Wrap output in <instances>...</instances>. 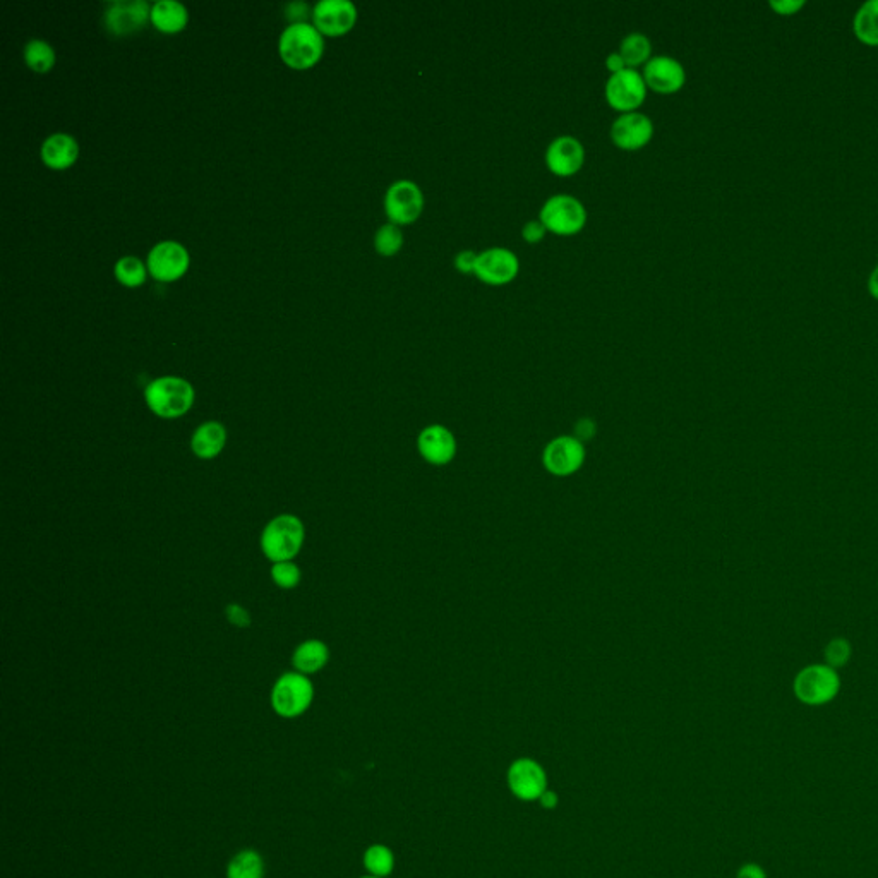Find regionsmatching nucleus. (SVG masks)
Here are the masks:
<instances>
[{"instance_id":"nucleus-1","label":"nucleus","mask_w":878,"mask_h":878,"mask_svg":"<svg viewBox=\"0 0 878 878\" xmlns=\"http://www.w3.org/2000/svg\"><path fill=\"white\" fill-rule=\"evenodd\" d=\"M196 391L187 379L179 376H162L146 386L145 400L148 409L162 419H179L193 409Z\"/></svg>"},{"instance_id":"nucleus-2","label":"nucleus","mask_w":878,"mask_h":878,"mask_svg":"<svg viewBox=\"0 0 878 878\" xmlns=\"http://www.w3.org/2000/svg\"><path fill=\"white\" fill-rule=\"evenodd\" d=\"M306 541V527L301 518L282 513L268 522L261 534V551L271 563L294 561Z\"/></svg>"},{"instance_id":"nucleus-3","label":"nucleus","mask_w":878,"mask_h":878,"mask_svg":"<svg viewBox=\"0 0 878 878\" xmlns=\"http://www.w3.org/2000/svg\"><path fill=\"white\" fill-rule=\"evenodd\" d=\"M278 50L287 66L302 71L313 67L321 59L325 42L316 26L309 23H292L283 30Z\"/></svg>"},{"instance_id":"nucleus-4","label":"nucleus","mask_w":878,"mask_h":878,"mask_svg":"<svg viewBox=\"0 0 878 878\" xmlns=\"http://www.w3.org/2000/svg\"><path fill=\"white\" fill-rule=\"evenodd\" d=\"M841 692V676L827 664H812L801 669L793 681L794 697L808 707H824Z\"/></svg>"},{"instance_id":"nucleus-5","label":"nucleus","mask_w":878,"mask_h":878,"mask_svg":"<svg viewBox=\"0 0 878 878\" xmlns=\"http://www.w3.org/2000/svg\"><path fill=\"white\" fill-rule=\"evenodd\" d=\"M313 700V681L297 671L282 674L271 690V709L283 719H297L306 714Z\"/></svg>"},{"instance_id":"nucleus-6","label":"nucleus","mask_w":878,"mask_h":878,"mask_svg":"<svg viewBox=\"0 0 878 878\" xmlns=\"http://www.w3.org/2000/svg\"><path fill=\"white\" fill-rule=\"evenodd\" d=\"M506 784L517 800L537 803L542 794L548 791V774L537 760L529 757L517 758L506 772Z\"/></svg>"},{"instance_id":"nucleus-7","label":"nucleus","mask_w":878,"mask_h":878,"mask_svg":"<svg viewBox=\"0 0 878 878\" xmlns=\"http://www.w3.org/2000/svg\"><path fill=\"white\" fill-rule=\"evenodd\" d=\"M539 220L556 234H577L587 222V210L575 196L554 194L542 206Z\"/></svg>"},{"instance_id":"nucleus-8","label":"nucleus","mask_w":878,"mask_h":878,"mask_svg":"<svg viewBox=\"0 0 878 878\" xmlns=\"http://www.w3.org/2000/svg\"><path fill=\"white\" fill-rule=\"evenodd\" d=\"M647 95V83L644 76L633 67H625L618 73L611 74L606 83V98L611 107L621 110L623 114L633 112L642 105Z\"/></svg>"},{"instance_id":"nucleus-9","label":"nucleus","mask_w":878,"mask_h":878,"mask_svg":"<svg viewBox=\"0 0 878 878\" xmlns=\"http://www.w3.org/2000/svg\"><path fill=\"white\" fill-rule=\"evenodd\" d=\"M424 208V194L421 187L409 179L393 182L385 196V211L391 223L405 225L419 218Z\"/></svg>"},{"instance_id":"nucleus-10","label":"nucleus","mask_w":878,"mask_h":878,"mask_svg":"<svg viewBox=\"0 0 878 878\" xmlns=\"http://www.w3.org/2000/svg\"><path fill=\"white\" fill-rule=\"evenodd\" d=\"M146 266L148 273L158 282H175L182 275H186L189 268V253L179 242H158L157 246L151 247Z\"/></svg>"},{"instance_id":"nucleus-11","label":"nucleus","mask_w":878,"mask_h":878,"mask_svg":"<svg viewBox=\"0 0 878 878\" xmlns=\"http://www.w3.org/2000/svg\"><path fill=\"white\" fill-rule=\"evenodd\" d=\"M355 21L357 7L350 0H321L313 9V25L321 35H345L354 28Z\"/></svg>"},{"instance_id":"nucleus-12","label":"nucleus","mask_w":878,"mask_h":878,"mask_svg":"<svg viewBox=\"0 0 878 878\" xmlns=\"http://www.w3.org/2000/svg\"><path fill=\"white\" fill-rule=\"evenodd\" d=\"M151 21V6L145 0H117L105 11V25L114 35H131Z\"/></svg>"},{"instance_id":"nucleus-13","label":"nucleus","mask_w":878,"mask_h":878,"mask_svg":"<svg viewBox=\"0 0 878 878\" xmlns=\"http://www.w3.org/2000/svg\"><path fill=\"white\" fill-rule=\"evenodd\" d=\"M585 450L580 439L572 436H561L546 446L544 450V465L553 476H570L575 474L584 464Z\"/></svg>"},{"instance_id":"nucleus-14","label":"nucleus","mask_w":878,"mask_h":878,"mask_svg":"<svg viewBox=\"0 0 878 878\" xmlns=\"http://www.w3.org/2000/svg\"><path fill=\"white\" fill-rule=\"evenodd\" d=\"M518 268L517 254L506 247H491L477 254L474 273L484 282L500 285L517 277Z\"/></svg>"},{"instance_id":"nucleus-15","label":"nucleus","mask_w":878,"mask_h":878,"mask_svg":"<svg viewBox=\"0 0 878 878\" xmlns=\"http://www.w3.org/2000/svg\"><path fill=\"white\" fill-rule=\"evenodd\" d=\"M644 79L652 90L674 93L685 85V67L671 55H656L645 64Z\"/></svg>"},{"instance_id":"nucleus-16","label":"nucleus","mask_w":878,"mask_h":878,"mask_svg":"<svg viewBox=\"0 0 878 878\" xmlns=\"http://www.w3.org/2000/svg\"><path fill=\"white\" fill-rule=\"evenodd\" d=\"M652 134L654 124L647 115L640 112L621 114L611 127V138L623 150L642 148L649 143Z\"/></svg>"},{"instance_id":"nucleus-17","label":"nucleus","mask_w":878,"mask_h":878,"mask_svg":"<svg viewBox=\"0 0 878 878\" xmlns=\"http://www.w3.org/2000/svg\"><path fill=\"white\" fill-rule=\"evenodd\" d=\"M419 453L427 464L446 465L452 462L457 453V441L453 434L443 426H429L419 434Z\"/></svg>"},{"instance_id":"nucleus-18","label":"nucleus","mask_w":878,"mask_h":878,"mask_svg":"<svg viewBox=\"0 0 878 878\" xmlns=\"http://www.w3.org/2000/svg\"><path fill=\"white\" fill-rule=\"evenodd\" d=\"M584 145L573 136L554 139L546 151V162L554 174L572 175L584 165Z\"/></svg>"},{"instance_id":"nucleus-19","label":"nucleus","mask_w":878,"mask_h":878,"mask_svg":"<svg viewBox=\"0 0 878 878\" xmlns=\"http://www.w3.org/2000/svg\"><path fill=\"white\" fill-rule=\"evenodd\" d=\"M42 160L49 169L66 170L79 157L78 141L71 134L55 133L43 141Z\"/></svg>"},{"instance_id":"nucleus-20","label":"nucleus","mask_w":878,"mask_h":878,"mask_svg":"<svg viewBox=\"0 0 878 878\" xmlns=\"http://www.w3.org/2000/svg\"><path fill=\"white\" fill-rule=\"evenodd\" d=\"M227 445V429L218 421H208L194 431L191 450L201 460H213Z\"/></svg>"},{"instance_id":"nucleus-21","label":"nucleus","mask_w":878,"mask_h":878,"mask_svg":"<svg viewBox=\"0 0 878 878\" xmlns=\"http://www.w3.org/2000/svg\"><path fill=\"white\" fill-rule=\"evenodd\" d=\"M189 21L187 9L175 0H158L151 6V23L162 33H179Z\"/></svg>"},{"instance_id":"nucleus-22","label":"nucleus","mask_w":878,"mask_h":878,"mask_svg":"<svg viewBox=\"0 0 878 878\" xmlns=\"http://www.w3.org/2000/svg\"><path fill=\"white\" fill-rule=\"evenodd\" d=\"M328 662H330V649L325 642L316 638L302 642L292 656L295 671L306 676L319 673L321 669L326 668Z\"/></svg>"},{"instance_id":"nucleus-23","label":"nucleus","mask_w":878,"mask_h":878,"mask_svg":"<svg viewBox=\"0 0 878 878\" xmlns=\"http://www.w3.org/2000/svg\"><path fill=\"white\" fill-rule=\"evenodd\" d=\"M853 31L863 45L878 47V0H866L854 13Z\"/></svg>"},{"instance_id":"nucleus-24","label":"nucleus","mask_w":878,"mask_h":878,"mask_svg":"<svg viewBox=\"0 0 878 878\" xmlns=\"http://www.w3.org/2000/svg\"><path fill=\"white\" fill-rule=\"evenodd\" d=\"M265 861L254 849H242L227 866V878H263Z\"/></svg>"},{"instance_id":"nucleus-25","label":"nucleus","mask_w":878,"mask_h":878,"mask_svg":"<svg viewBox=\"0 0 878 878\" xmlns=\"http://www.w3.org/2000/svg\"><path fill=\"white\" fill-rule=\"evenodd\" d=\"M362 863L367 870V875L379 878L390 877L395 870V854L385 844H371L364 851Z\"/></svg>"},{"instance_id":"nucleus-26","label":"nucleus","mask_w":878,"mask_h":878,"mask_svg":"<svg viewBox=\"0 0 878 878\" xmlns=\"http://www.w3.org/2000/svg\"><path fill=\"white\" fill-rule=\"evenodd\" d=\"M25 62L35 73H49L55 64V50L45 40H30L25 45Z\"/></svg>"},{"instance_id":"nucleus-27","label":"nucleus","mask_w":878,"mask_h":878,"mask_svg":"<svg viewBox=\"0 0 878 878\" xmlns=\"http://www.w3.org/2000/svg\"><path fill=\"white\" fill-rule=\"evenodd\" d=\"M652 54V43L642 33H630L623 38L620 45V55L626 66L635 67L649 59Z\"/></svg>"},{"instance_id":"nucleus-28","label":"nucleus","mask_w":878,"mask_h":878,"mask_svg":"<svg viewBox=\"0 0 878 878\" xmlns=\"http://www.w3.org/2000/svg\"><path fill=\"white\" fill-rule=\"evenodd\" d=\"M148 275V266L136 256H124L115 263V277L126 287L143 285Z\"/></svg>"},{"instance_id":"nucleus-29","label":"nucleus","mask_w":878,"mask_h":878,"mask_svg":"<svg viewBox=\"0 0 878 878\" xmlns=\"http://www.w3.org/2000/svg\"><path fill=\"white\" fill-rule=\"evenodd\" d=\"M403 234L397 223H385L374 235L376 251L383 256H393L402 249Z\"/></svg>"},{"instance_id":"nucleus-30","label":"nucleus","mask_w":878,"mask_h":878,"mask_svg":"<svg viewBox=\"0 0 878 878\" xmlns=\"http://www.w3.org/2000/svg\"><path fill=\"white\" fill-rule=\"evenodd\" d=\"M825 664L832 669H841L851 661L853 656V645L848 638L837 637L832 638L824 650Z\"/></svg>"},{"instance_id":"nucleus-31","label":"nucleus","mask_w":878,"mask_h":878,"mask_svg":"<svg viewBox=\"0 0 878 878\" xmlns=\"http://www.w3.org/2000/svg\"><path fill=\"white\" fill-rule=\"evenodd\" d=\"M271 578L280 589L292 590L301 584V568L294 561H280L271 566Z\"/></svg>"},{"instance_id":"nucleus-32","label":"nucleus","mask_w":878,"mask_h":878,"mask_svg":"<svg viewBox=\"0 0 878 878\" xmlns=\"http://www.w3.org/2000/svg\"><path fill=\"white\" fill-rule=\"evenodd\" d=\"M770 9L779 16H793L806 6L805 0H770Z\"/></svg>"},{"instance_id":"nucleus-33","label":"nucleus","mask_w":878,"mask_h":878,"mask_svg":"<svg viewBox=\"0 0 878 878\" xmlns=\"http://www.w3.org/2000/svg\"><path fill=\"white\" fill-rule=\"evenodd\" d=\"M225 614H227V620L239 628H247L251 625V616L247 613V609L242 608L239 604H229L225 609Z\"/></svg>"},{"instance_id":"nucleus-34","label":"nucleus","mask_w":878,"mask_h":878,"mask_svg":"<svg viewBox=\"0 0 878 878\" xmlns=\"http://www.w3.org/2000/svg\"><path fill=\"white\" fill-rule=\"evenodd\" d=\"M546 230L548 229L541 220H530V222L525 223L522 234H524L525 241L537 242L546 235Z\"/></svg>"},{"instance_id":"nucleus-35","label":"nucleus","mask_w":878,"mask_h":878,"mask_svg":"<svg viewBox=\"0 0 878 878\" xmlns=\"http://www.w3.org/2000/svg\"><path fill=\"white\" fill-rule=\"evenodd\" d=\"M736 878H769L765 868L758 863H743L736 872Z\"/></svg>"},{"instance_id":"nucleus-36","label":"nucleus","mask_w":878,"mask_h":878,"mask_svg":"<svg viewBox=\"0 0 878 878\" xmlns=\"http://www.w3.org/2000/svg\"><path fill=\"white\" fill-rule=\"evenodd\" d=\"M476 259L477 254L474 251H462L455 258V266H457L458 270L464 271V273H472L474 268H476Z\"/></svg>"},{"instance_id":"nucleus-37","label":"nucleus","mask_w":878,"mask_h":878,"mask_svg":"<svg viewBox=\"0 0 878 878\" xmlns=\"http://www.w3.org/2000/svg\"><path fill=\"white\" fill-rule=\"evenodd\" d=\"M537 803H539L544 810H554V808L558 806V803H560V798H558V794L551 791V789H548L546 793L542 794L541 800L537 801Z\"/></svg>"},{"instance_id":"nucleus-38","label":"nucleus","mask_w":878,"mask_h":878,"mask_svg":"<svg viewBox=\"0 0 878 878\" xmlns=\"http://www.w3.org/2000/svg\"><path fill=\"white\" fill-rule=\"evenodd\" d=\"M608 69L611 71V74L618 73L621 69H625V61H623V57H621L620 52H614V54L608 55Z\"/></svg>"},{"instance_id":"nucleus-39","label":"nucleus","mask_w":878,"mask_h":878,"mask_svg":"<svg viewBox=\"0 0 878 878\" xmlns=\"http://www.w3.org/2000/svg\"><path fill=\"white\" fill-rule=\"evenodd\" d=\"M577 434L578 438H592L594 436V422L589 421V419H582L577 424Z\"/></svg>"},{"instance_id":"nucleus-40","label":"nucleus","mask_w":878,"mask_h":878,"mask_svg":"<svg viewBox=\"0 0 878 878\" xmlns=\"http://www.w3.org/2000/svg\"><path fill=\"white\" fill-rule=\"evenodd\" d=\"M868 292L875 301H878V265L873 268L870 277H868Z\"/></svg>"},{"instance_id":"nucleus-41","label":"nucleus","mask_w":878,"mask_h":878,"mask_svg":"<svg viewBox=\"0 0 878 878\" xmlns=\"http://www.w3.org/2000/svg\"><path fill=\"white\" fill-rule=\"evenodd\" d=\"M361 878H379V877H373V875H366V877H361Z\"/></svg>"}]
</instances>
